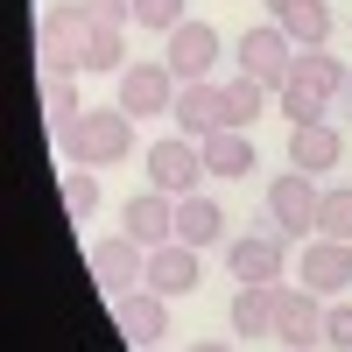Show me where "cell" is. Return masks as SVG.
<instances>
[{
    "instance_id": "obj_14",
    "label": "cell",
    "mask_w": 352,
    "mask_h": 352,
    "mask_svg": "<svg viewBox=\"0 0 352 352\" xmlns=\"http://www.w3.org/2000/svg\"><path fill=\"white\" fill-rule=\"evenodd\" d=\"M303 282L317 289V296H345L352 289V240H303Z\"/></svg>"
},
{
    "instance_id": "obj_9",
    "label": "cell",
    "mask_w": 352,
    "mask_h": 352,
    "mask_svg": "<svg viewBox=\"0 0 352 352\" xmlns=\"http://www.w3.org/2000/svg\"><path fill=\"white\" fill-rule=\"evenodd\" d=\"M113 317H120V338H127L134 352H155V345L169 338V296H155L148 282L127 289V296H113Z\"/></svg>"
},
{
    "instance_id": "obj_23",
    "label": "cell",
    "mask_w": 352,
    "mask_h": 352,
    "mask_svg": "<svg viewBox=\"0 0 352 352\" xmlns=\"http://www.w3.org/2000/svg\"><path fill=\"white\" fill-rule=\"evenodd\" d=\"M317 232L324 240H352V184H331L324 204H317Z\"/></svg>"
},
{
    "instance_id": "obj_32",
    "label": "cell",
    "mask_w": 352,
    "mask_h": 352,
    "mask_svg": "<svg viewBox=\"0 0 352 352\" xmlns=\"http://www.w3.org/2000/svg\"><path fill=\"white\" fill-rule=\"evenodd\" d=\"M155 352H162V345H155Z\"/></svg>"
},
{
    "instance_id": "obj_10",
    "label": "cell",
    "mask_w": 352,
    "mask_h": 352,
    "mask_svg": "<svg viewBox=\"0 0 352 352\" xmlns=\"http://www.w3.org/2000/svg\"><path fill=\"white\" fill-rule=\"evenodd\" d=\"M226 268L232 282H282L289 268V240L268 226V232H240V240H226Z\"/></svg>"
},
{
    "instance_id": "obj_17",
    "label": "cell",
    "mask_w": 352,
    "mask_h": 352,
    "mask_svg": "<svg viewBox=\"0 0 352 352\" xmlns=\"http://www.w3.org/2000/svg\"><path fill=\"white\" fill-rule=\"evenodd\" d=\"M338 155H345V134H338L331 120L289 127V169H303V176H324V169H338Z\"/></svg>"
},
{
    "instance_id": "obj_3",
    "label": "cell",
    "mask_w": 352,
    "mask_h": 352,
    "mask_svg": "<svg viewBox=\"0 0 352 352\" xmlns=\"http://www.w3.org/2000/svg\"><path fill=\"white\" fill-rule=\"evenodd\" d=\"M317 204H324L317 176H303V169H282L275 184H268V226L282 232V240H317Z\"/></svg>"
},
{
    "instance_id": "obj_12",
    "label": "cell",
    "mask_w": 352,
    "mask_h": 352,
    "mask_svg": "<svg viewBox=\"0 0 352 352\" xmlns=\"http://www.w3.org/2000/svg\"><path fill=\"white\" fill-rule=\"evenodd\" d=\"M120 226H127V240H141L148 254L169 247V240H176V197L155 190V184H148V190H134V197H127V212H120Z\"/></svg>"
},
{
    "instance_id": "obj_19",
    "label": "cell",
    "mask_w": 352,
    "mask_h": 352,
    "mask_svg": "<svg viewBox=\"0 0 352 352\" xmlns=\"http://www.w3.org/2000/svg\"><path fill=\"white\" fill-rule=\"evenodd\" d=\"M289 78H296V85H310V92H317V99H331V106H338V92L352 85V71L338 64L331 50H296V71H289Z\"/></svg>"
},
{
    "instance_id": "obj_6",
    "label": "cell",
    "mask_w": 352,
    "mask_h": 352,
    "mask_svg": "<svg viewBox=\"0 0 352 352\" xmlns=\"http://www.w3.org/2000/svg\"><path fill=\"white\" fill-rule=\"evenodd\" d=\"M240 71L261 78L268 92H282V85H289V71H296V43H289L282 21H261V28H247V36H240Z\"/></svg>"
},
{
    "instance_id": "obj_22",
    "label": "cell",
    "mask_w": 352,
    "mask_h": 352,
    "mask_svg": "<svg viewBox=\"0 0 352 352\" xmlns=\"http://www.w3.org/2000/svg\"><path fill=\"white\" fill-rule=\"evenodd\" d=\"M71 78H78V71H43V113H50L56 127H71L78 113H85V99H78Z\"/></svg>"
},
{
    "instance_id": "obj_11",
    "label": "cell",
    "mask_w": 352,
    "mask_h": 352,
    "mask_svg": "<svg viewBox=\"0 0 352 352\" xmlns=\"http://www.w3.org/2000/svg\"><path fill=\"white\" fill-rule=\"evenodd\" d=\"M120 113H141V120H155V113L176 106V71L169 64H127L120 71Z\"/></svg>"
},
{
    "instance_id": "obj_26",
    "label": "cell",
    "mask_w": 352,
    "mask_h": 352,
    "mask_svg": "<svg viewBox=\"0 0 352 352\" xmlns=\"http://www.w3.org/2000/svg\"><path fill=\"white\" fill-rule=\"evenodd\" d=\"M85 71H127V36H120V28H106V21H99V36H92V56H85Z\"/></svg>"
},
{
    "instance_id": "obj_5",
    "label": "cell",
    "mask_w": 352,
    "mask_h": 352,
    "mask_svg": "<svg viewBox=\"0 0 352 352\" xmlns=\"http://www.w3.org/2000/svg\"><path fill=\"white\" fill-rule=\"evenodd\" d=\"M169 120L176 134H190V141H212L232 127V106H226V85L212 78H190V85H176V106H169Z\"/></svg>"
},
{
    "instance_id": "obj_8",
    "label": "cell",
    "mask_w": 352,
    "mask_h": 352,
    "mask_svg": "<svg viewBox=\"0 0 352 352\" xmlns=\"http://www.w3.org/2000/svg\"><path fill=\"white\" fill-rule=\"evenodd\" d=\"M197 176H212V169H204V148H197L190 134H162L155 148H148V184H155V190L190 197V190H197Z\"/></svg>"
},
{
    "instance_id": "obj_21",
    "label": "cell",
    "mask_w": 352,
    "mask_h": 352,
    "mask_svg": "<svg viewBox=\"0 0 352 352\" xmlns=\"http://www.w3.org/2000/svg\"><path fill=\"white\" fill-rule=\"evenodd\" d=\"M275 21L289 28V43H296V50H324V43H331V0H296V8H282Z\"/></svg>"
},
{
    "instance_id": "obj_15",
    "label": "cell",
    "mask_w": 352,
    "mask_h": 352,
    "mask_svg": "<svg viewBox=\"0 0 352 352\" xmlns=\"http://www.w3.org/2000/svg\"><path fill=\"white\" fill-rule=\"evenodd\" d=\"M204 282V254L197 247H184V240H169V247H155L148 254V289H155V296H190V289Z\"/></svg>"
},
{
    "instance_id": "obj_4",
    "label": "cell",
    "mask_w": 352,
    "mask_h": 352,
    "mask_svg": "<svg viewBox=\"0 0 352 352\" xmlns=\"http://www.w3.org/2000/svg\"><path fill=\"white\" fill-rule=\"evenodd\" d=\"M85 268H92V282L106 289V296H127V289L148 282V247L127 240V232H106V240L85 247Z\"/></svg>"
},
{
    "instance_id": "obj_29",
    "label": "cell",
    "mask_w": 352,
    "mask_h": 352,
    "mask_svg": "<svg viewBox=\"0 0 352 352\" xmlns=\"http://www.w3.org/2000/svg\"><path fill=\"white\" fill-rule=\"evenodd\" d=\"M85 14L106 21V28H127V21H134V0H85Z\"/></svg>"
},
{
    "instance_id": "obj_28",
    "label": "cell",
    "mask_w": 352,
    "mask_h": 352,
    "mask_svg": "<svg viewBox=\"0 0 352 352\" xmlns=\"http://www.w3.org/2000/svg\"><path fill=\"white\" fill-rule=\"evenodd\" d=\"M324 345H331V352H352V303H345V296L324 303Z\"/></svg>"
},
{
    "instance_id": "obj_13",
    "label": "cell",
    "mask_w": 352,
    "mask_h": 352,
    "mask_svg": "<svg viewBox=\"0 0 352 352\" xmlns=\"http://www.w3.org/2000/svg\"><path fill=\"white\" fill-rule=\"evenodd\" d=\"M219 28L212 21H184V28H169V56L162 64L176 71V85H190V78H212V64H219Z\"/></svg>"
},
{
    "instance_id": "obj_31",
    "label": "cell",
    "mask_w": 352,
    "mask_h": 352,
    "mask_svg": "<svg viewBox=\"0 0 352 352\" xmlns=\"http://www.w3.org/2000/svg\"><path fill=\"white\" fill-rule=\"evenodd\" d=\"M282 8H296V0H268V14H282Z\"/></svg>"
},
{
    "instance_id": "obj_1",
    "label": "cell",
    "mask_w": 352,
    "mask_h": 352,
    "mask_svg": "<svg viewBox=\"0 0 352 352\" xmlns=\"http://www.w3.org/2000/svg\"><path fill=\"white\" fill-rule=\"evenodd\" d=\"M56 141H64L71 169H113L134 155V113L120 106H85L71 127H56Z\"/></svg>"
},
{
    "instance_id": "obj_30",
    "label": "cell",
    "mask_w": 352,
    "mask_h": 352,
    "mask_svg": "<svg viewBox=\"0 0 352 352\" xmlns=\"http://www.w3.org/2000/svg\"><path fill=\"white\" fill-rule=\"evenodd\" d=\"M190 352H240V345H232V338H197Z\"/></svg>"
},
{
    "instance_id": "obj_27",
    "label": "cell",
    "mask_w": 352,
    "mask_h": 352,
    "mask_svg": "<svg viewBox=\"0 0 352 352\" xmlns=\"http://www.w3.org/2000/svg\"><path fill=\"white\" fill-rule=\"evenodd\" d=\"M134 21H141V28H162V36H169V28H184L190 14H184V0H134Z\"/></svg>"
},
{
    "instance_id": "obj_16",
    "label": "cell",
    "mask_w": 352,
    "mask_h": 352,
    "mask_svg": "<svg viewBox=\"0 0 352 352\" xmlns=\"http://www.w3.org/2000/svg\"><path fill=\"white\" fill-rule=\"evenodd\" d=\"M275 289L282 282H240L226 303V324L232 338H275Z\"/></svg>"
},
{
    "instance_id": "obj_7",
    "label": "cell",
    "mask_w": 352,
    "mask_h": 352,
    "mask_svg": "<svg viewBox=\"0 0 352 352\" xmlns=\"http://www.w3.org/2000/svg\"><path fill=\"white\" fill-rule=\"evenodd\" d=\"M275 338H282L289 352L324 345V296H317V289L282 282V289H275Z\"/></svg>"
},
{
    "instance_id": "obj_20",
    "label": "cell",
    "mask_w": 352,
    "mask_h": 352,
    "mask_svg": "<svg viewBox=\"0 0 352 352\" xmlns=\"http://www.w3.org/2000/svg\"><path fill=\"white\" fill-rule=\"evenodd\" d=\"M204 148V169L212 176H254V141H247V127H226V134H212V141H197Z\"/></svg>"
},
{
    "instance_id": "obj_24",
    "label": "cell",
    "mask_w": 352,
    "mask_h": 352,
    "mask_svg": "<svg viewBox=\"0 0 352 352\" xmlns=\"http://www.w3.org/2000/svg\"><path fill=\"white\" fill-rule=\"evenodd\" d=\"M226 106H232V127H254V120H261V106H268V85L240 71V78L226 85Z\"/></svg>"
},
{
    "instance_id": "obj_25",
    "label": "cell",
    "mask_w": 352,
    "mask_h": 352,
    "mask_svg": "<svg viewBox=\"0 0 352 352\" xmlns=\"http://www.w3.org/2000/svg\"><path fill=\"white\" fill-rule=\"evenodd\" d=\"M64 204H71V219L85 226V219L99 212V176L92 169H64Z\"/></svg>"
},
{
    "instance_id": "obj_18",
    "label": "cell",
    "mask_w": 352,
    "mask_h": 352,
    "mask_svg": "<svg viewBox=\"0 0 352 352\" xmlns=\"http://www.w3.org/2000/svg\"><path fill=\"white\" fill-rule=\"evenodd\" d=\"M176 240L184 247H219L226 240V212H219V197H204V190H190V197H176Z\"/></svg>"
},
{
    "instance_id": "obj_2",
    "label": "cell",
    "mask_w": 352,
    "mask_h": 352,
    "mask_svg": "<svg viewBox=\"0 0 352 352\" xmlns=\"http://www.w3.org/2000/svg\"><path fill=\"white\" fill-rule=\"evenodd\" d=\"M92 36H99V21L85 14V0H56V8H43V21H36V56H43V71H85Z\"/></svg>"
}]
</instances>
